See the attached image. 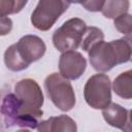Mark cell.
I'll use <instances>...</instances> for the list:
<instances>
[{"label": "cell", "instance_id": "obj_1", "mask_svg": "<svg viewBox=\"0 0 132 132\" xmlns=\"http://www.w3.org/2000/svg\"><path fill=\"white\" fill-rule=\"evenodd\" d=\"M89 59L93 68L100 72L132 61V34L109 42H99L89 51Z\"/></svg>", "mask_w": 132, "mask_h": 132}, {"label": "cell", "instance_id": "obj_15", "mask_svg": "<svg viewBox=\"0 0 132 132\" xmlns=\"http://www.w3.org/2000/svg\"><path fill=\"white\" fill-rule=\"evenodd\" d=\"M27 4V1H7L1 0L0 1V15L4 18L11 13H16L22 10V8Z\"/></svg>", "mask_w": 132, "mask_h": 132}, {"label": "cell", "instance_id": "obj_17", "mask_svg": "<svg viewBox=\"0 0 132 132\" xmlns=\"http://www.w3.org/2000/svg\"><path fill=\"white\" fill-rule=\"evenodd\" d=\"M80 4L86 7V9L91 11H101L104 1H87V2H80Z\"/></svg>", "mask_w": 132, "mask_h": 132}, {"label": "cell", "instance_id": "obj_9", "mask_svg": "<svg viewBox=\"0 0 132 132\" xmlns=\"http://www.w3.org/2000/svg\"><path fill=\"white\" fill-rule=\"evenodd\" d=\"M87 61L82 55L75 51L63 53L59 60L60 74L67 79H77L85 72Z\"/></svg>", "mask_w": 132, "mask_h": 132}, {"label": "cell", "instance_id": "obj_19", "mask_svg": "<svg viewBox=\"0 0 132 132\" xmlns=\"http://www.w3.org/2000/svg\"><path fill=\"white\" fill-rule=\"evenodd\" d=\"M129 120H130V123L132 125V109L129 111Z\"/></svg>", "mask_w": 132, "mask_h": 132}, {"label": "cell", "instance_id": "obj_3", "mask_svg": "<svg viewBox=\"0 0 132 132\" xmlns=\"http://www.w3.org/2000/svg\"><path fill=\"white\" fill-rule=\"evenodd\" d=\"M1 114L7 127L19 126L35 129L38 127L43 112L41 109L26 106L15 94L8 93L2 99Z\"/></svg>", "mask_w": 132, "mask_h": 132}, {"label": "cell", "instance_id": "obj_2", "mask_svg": "<svg viewBox=\"0 0 132 132\" xmlns=\"http://www.w3.org/2000/svg\"><path fill=\"white\" fill-rule=\"evenodd\" d=\"M45 50V43L41 38L36 35H25L16 43L7 47L4 53V62L9 70L21 71L39 60Z\"/></svg>", "mask_w": 132, "mask_h": 132}, {"label": "cell", "instance_id": "obj_4", "mask_svg": "<svg viewBox=\"0 0 132 132\" xmlns=\"http://www.w3.org/2000/svg\"><path fill=\"white\" fill-rule=\"evenodd\" d=\"M44 89L52 102L62 111H68L75 104V94L69 80L60 73H52L44 80Z\"/></svg>", "mask_w": 132, "mask_h": 132}, {"label": "cell", "instance_id": "obj_11", "mask_svg": "<svg viewBox=\"0 0 132 132\" xmlns=\"http://www.w3.org/2000/svg\"><path fill=\"white\" fill-rule=\"evenodd\" d=\"M38 132H77L76 123L68 116L51 117L41 121L37 127Z\"/></svg>", "mask_w": 132, "mask_h": 132}, {"label": "cell", "instance_id": "obj_12", "mask_svg": "<svg viewBox=\"0 0 132 132\" xmlns=\"http://www.w3.org/2000/svg\"><path fill=\"white\" fill-rule=\"evenodd\" d=\"M114 93L123 99H132V70L118 75L112 84Z\"/></svg>", "mask_w": 132, "mask_h": 132}, {"label": "cell", "instance_id": "obj_5", "mask_svg": "<svg viewBox=\"0 0 132 132\" xmlns=\"http://www.w3.org/2000/svg\"><path fill=\"white\" fill-rule=\"evenodd\" d=\"M86 30L87 26L82 20L72 18L55 31L53 35V43L60 52L66 53L74 51L80 46Z\"/></svg>", "mask_w": 132, "mask_h": 132}, {"label": "cell", "instance_id": "obj_10", "mask_svg": "<svg viewBox=\"0 0 132 132\" xmlns=\"http://www.w3.org/2000/svg\"><path fill=\"white\" fill-rule=\"evenodd\" d=\"M102 116L107 124L121 129L123 132H132V125L129 120V111L117 103H110L103 109Z\"/></svg>", "mask_w": 132, "mask_h": 132}, {"label": "cell", "instance_id": "obj_13", "mask_svg": "<svg viewBox=\"0 0 132 132\" xmlns=\"http://www.w3.org/2000/svg\"><path fill=\"white\" fill-rule=\"evenodd\" d=\"M129 8V1H104L101 9L102 14L108 19H117L125 14Z\"/></svg>", "mask_w": 132, "mask_h": 132}, {"label": "cell", "instance_id": "obj_7", "mask_svg": "<svg viewBox=\"0 0 132 132\" xmlns=\"http://www.w3.org/2000/svg\"><path fill=\"white\" fill-rule=\"evenodd\" d=\"M70 2L60 0H41L37 3L31 15V22L35 28L47 31L60 15L67 10Z\"/></svg>", "mask_w": 132, "mask_h": 132}, {"label": "cell", "instance_id": "obj_18", "mask_svg": "<svg viewBox=\"0 0 132 132\" xmlns=\"http://www.w3.org/2000/svg\"><path fill=\"white\" fill-rule=\"evenodd\" d=\"M12 28V22L9 18H1V22H0V30H1V35H5L7 33L10 32Z\"/></svg>", "mask_w": 132, "mask_h": 132}, {"label": "cell", "instance_id": "obj_16", "mask_svg": "<svg viewBox=\"0 0 132 132\" xmlns=\"http://www.w3.org/2000/svg\"><path fill=\"white\" fill-rule=\"evenodd\" d=\"M113 24H114L116 29L119 32L126 34V35L132 34V15L131 14L125 13V14L120 15L119 18L114 19Z\"/></svg>", "mask_w": 132, "mask_h": 132}, {"label": "cell", "instance_id": "obj_20", "mask_svg": "<svg viewBox=\"0 0 132 132\" xmlns=\"http://www.w3.org/2000/svg\"><path fill=\"white\" fill-rule=\"evenodd\" d=\"M16 132H30V131H28V130H19V131H16Z\"/></svg>", "mask_w": 132, "mask_h": 132}, {"label": "cell", "instance_id": "obj_8", "mask_svg": "<svg viewBox=\"0 0 132 132\" xmlns=\"http://www.w3.org/2000/svg\"><path fill=\"white\" fill-rule=\"evenodd\" d=\"M14 93L28 107L40 109L43 104L42 91L39 85L31 78H25L18 81L14 87Z\"/></svg>", "mask_w": 132, "mask_h": 132}, {"label": "cell", "instance_id": "obj_6", "mask_svg": "<svg viewBox=\"0 0 132 132\" xmlns=\"http://www.w3.org/2000/svg\"><path fill=\"white\" fill-rule=\"evenodd\" d=\"M86 102L95 109H104L111 102V84L107 75L98 73L91 76L85 85Z\"/></svg>", "mask_w": 132, "mask_h": 132}, {"label": "cell", "instance_id": "obj_14", "mask_svg": "<svg viewBox=\"0 0 132 132\" xmlns=\"http://www.w3.org/2000/svg\"><path fill=\"white\" fill-rule=\"evenodd\" d=\"M103 38H104L103 32L99 28L87 27V30L85 32V35H84L81 43H80V47L84 51L89 52L93 46H95L99 42L103 41Z\"/></svg>", "mask_w": 132, "mask_h": 132}]
</instances>
